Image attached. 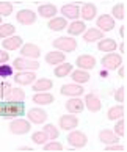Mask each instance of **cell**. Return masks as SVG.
Masks as SVG:
<instances>
[{
	"label": "cell",
	"mask_w": 127,
	"mask_h": 152,
	"mask_svg": "<svg viewBox=\"0 0 127 152\" xmlns=\"http://www.w3.org/2000/svg\"><path fill=\"white\" fill-rule=\"evenodd\" d=\"M25 99V93L20 88H11V91L7 94V100L9 102H24Z\"/></svg>",
	"instance_id": "obj_19"
},
{
	"label": "cell",
	"mask_w": 127,
	"mask_h": 152,
	"mask_svg": "<svg viewBox=\"0 0 127 152\" xmlns=\"http://www.w3.org/2000/svg\"><path fill=\"white\" fill-rule=\"evenodd\" d=\"M31 140H33V143H35V144H46L49 137H47V133L42 130V132H35V133H33Z\"/></svg>",
	"instance_id": "obj_34"
},
{
	"label": "cell",
	"mask_w": 127,
	"mask_h": 152,
	"mask_svg": "<svg viewBox=\"0 0 127 152\" xmlns=\"http://www.w3.org/2000/svg\"><path fill=\"white\" fill-rule=\"evenodd\" d=\"M99 50H102V52H113V50H116L118 44L115 42V39L112 38H104L101 39V42H99Z\"/></svg>",
	"instance_id": "obj_21"
},
{
	"label": "cell",
	"mask_w": 127,
	"mask_h": 152,
	"mask_svg": "<svg viewBox=\"0 0 127 152\" xmlns=\"http://www.w3.org/2000/svg\"><path fill=\"white\" fill-rule=\"evenodd\" d=\"M44 132L47 133L49 140H57L58 138V130L55 126H52V124H46V126H44Z\"/></svg>",
	"instance_id": "obj_36"
},
{
	"label": "cell",
	"mask_w": 127,
	"mask_h": 152,
	"mask_svg": "<svg viewBox=\"0 0 127 152\" xmlns=\"http://www.w3.org/2000/svg\"><path fill=\"white\" fill-rule=\"evenodd\" d=\"M20 149H22V151H31V148H28V146H22Z\"/></svg>",
	"instance_id": "obj_47"
},
{
	"label": "cell",
	"mask_w": 127,
	"mask_h": 152,
	"mask_svg": "<svg viewBox=\"0 0 127 152\" xmlns=\"http://www.w3.org/2000/svg\"><path fill=\"white\" fill-rule=\"evenodd\" d=\"M44 146V151L50 152V151H63V146L57 143V141H52V143H47V144H42Z\"/></svg>",
	"instance_id": "obj_39"
},
{
	"label": "cell",
	"mask_w": 127,
	"mask_h": 152,
	"mask_svg": "<svg viewBox=\"0 0 127 152\" xmlns=\"http://www.w3.org/2000/svg\"><path fill=\"white\" fill-rule=\"evenodd\" d=\"M8 58H9V55H8L7 52H3V50H0V64H2V63H7Z\"/></svg>",
	"instance_id": "obj_44"
},
{
	"label": "cell",
	"mask_w": 127,
	"mask_h": 152,
	"mask_svg": "<svg viewBox=\"0 0 127 152\" xmlns=\"http://www.w3.org/2000/svg\"><path fill=\"white\" fill-rule=\"evenodd\" d=\"M99 140L105 144H113V143H118V137L116 133L112 132V130H101L99 133Z\"/></svg>",
	"instance_id": "obj_23"
},
{
	"label": "cell",
	"mask_w": 127,
	"mask_h": 152,
	"mask_svg": "<svg viewBox=\"0 0 127 152\" xmlns=\"http://www.w3.org/2000/svg\"><path fill=\"white\" fill-rule=\"evenodd\" d=\"M13 13V3L11 2H0V18L2 16H9Z\"/></svg>",
	"instance_id": "obj_35"
},
{
	"label": "cell",
	"mask_w": 127,
	"mask_h": 152,
	"mask_svg": "<svg viewBox=\"0 0 127 152\" xmlns=\"http://www.w3.org/2000/svg\"><path fill=\"white\" fill-rule=\"evenodd\" d=\"M53 47L61 52H74L77 49V41L72 38H57L53 41Z\"/></svg>",
	"instance_id": "obj_2"
},
{
	"label": "cell",
	"mask_w": 127,
	"mask_h": 152,
	"mask_svg": "<svg viewBox=\"0 0 127 152\" xmlns=\"http://www.w3.org/2000/svg\"><path fill=\"white\" fill-rule=\"evenodd\" d=\"M25 113L24 102H0V116L3 118H18Z\"/></svg>",
	"instance_id": "obj_1"
},
{
	"label": "cell",
	"mask_w": 127,
	"mask_h": 152,
	"mask_svg": "<svg viewBox=\"0 0 127 152\" xmlns=\"http://www.w3.org/2000/svg\"><path fill=\"white\" fill-rule=\"evenodd\" d=\"M53 83L52 80H49V78H39L35 85H33V89H35L36 93H41V91H47V89H52Z\"/></svg>",
	"instance_id": "obj_27"
},
{
	"label": "cell",
	"mask_w": 127,
	"mask_h": 152,
	"mask_svg": "<svg viewBox=\"0 0 127 152\" xmlns=\"http://www.w3.org/2000/svg\"><path fill=\"white\" fill-rule=\"evenodd\" d=\"M64 27H68V22H66L64 18H53L49 22V28L53 31H61L64 30Z\"/></svg>",
	"instance_id": "obj_25"
},
{
	"label": "cell",
	"mask_w": 127,
	"mask_h": 152,
	"mask_svg": "<svg viewBox=\"0 0 127 152\" xmlns=\"http://www.w3.org/2000/svg\"><path fill=\"white\" fill-rule=\"evenodd\" d=\"M118 74H119V77H124V67H123V66H119V69H118Z\"/></svg>",
	"instance_id": "obj_46"
},
{
	"label": "cell",
	"mask_w": 127,
	"mask_h": 152,
	"mask_svg": "<svg viewBox=\"0 0 127 152\" xmlns=\"http://www.w3.org/2000/svg\"><path fill=\"white\" fill-rule=\"evenodd\" d=\"M0 24H2V18H0Z\"/></svg>",
	"instance_id": "obj_49"
},
{
	"label": "cell",
	"mask_w": 127,
	"mask_h": 152,
	"mask_svg": "<svg viewBox=\"0 0 127 152\" xmlns=\"http://www.w3.org/2000/svg\"><path fill=\"white\" fill-rule=\"evenodd\" d=\"M11 88H13V86H11L8 82L0 83V97H2V99H3V97H7V94L11 91Z\"/></svg>",
	"instance_id": "obj_40"
},
{
	"label": "cell",
	"mask_w": 127,
	"mask_h": 152,
	"mask_svg": "<svg viewBox=\"0 0 127 152\" xmlns=\"http://www.w3.org/2000/svg\"><path fill=\"white\" fill-rule=\"evenodd\" d=\"M85 28L86 27L82 20H74L72 24L68 27V31H69V35H80V33L85 31Z\"/></svg>",
	"instance_id": "obj_31"
},
{
	"label": "cell",
	"mask_w": 127,
	"mask_h": 152,
	"mask_svg": "<svg viewBox=\"0 0 127 152\" xmlns=\"http://www.w3.org/2000/svg\"><path fill=\"white\" fill-rule=\"evenodd\" d=\"M71 77H72V80L75 82V83H88L90 82V74H88L86 71H83V69H77V71H74L72 74H71Z\"/></svg>",
	"instance_id": "obj_26"
},
{
	"label": "cell",
	"mask_w": 127,
	"mask_h": 152,
	"mask_svg": "<svg viewBox=\"0 0 127 152\" xmlns=\"http://www.w3.org/2000/svg\"><path fill=\"white\" fill-rule=\"evenodd\" d=\"M57 7L55 5H49V3H46V5H39V8H38V13H39V16H42V18H53L55 14H57Z\"/></svg>",
	"instance_id": "obj_20"
},
{
	"label": "cell",
	"mask_w": 127,
	"mask_h": 152,
	"mask_svg": "<svg viewBox=\"0 0 127 152\" xmlns=\"http://www.w3.org/2000/svg\"><path fill=\"white\" fill-rule=\"evenodd\" d=\"M101 77H102V78H105V77H108V71H107V69H104V71H101Z\"/></svg>",
	"instance_id": "obj_45"
},
{
	"label": "cell",
	"mask_w": 127,
	"mask_h": 152,
	"mask_svg": "<svg viewBox=\"0 0 127 152\" xmlns=\"http://www.w3.org/2000/svg\"><path fill=\"white\" fill-rule=\"evenodd\" d=\"M115 99L118 102H124V86H121L116 93H115Z\"/></svg>",
	"instance_id": "obj_43"
},
{
	"label": "cell",
	"mask_w": 127,
	"mask_h": 152,
	"mask_svg": "<svg viewBox=\"0 0 127 152\" xmlns=\"http://www.w3.org/2000/svg\"><path fill=\"white\" fill-rule=\"evenodd\" d=\"M119 35L124 36V27H121V28H119Z\"/></svg>",
	"instance_id": "obj_48"
},
{
	"label": "cell",
	"mask_w": 127,
	"mask_h": 152,
	"mask_svg": "<svg viewBox=\"0 0 127 152\" xmlns=\"http://www.w3.org/2000/svg\"><path fill=\"white\" fill-rule=\"evenodd\" d=\"M20 53L24 55L25 58H28V60H36V58H39L41 50H39V47H38L36 44H25V46H22Z\"/></svg>",
	"instance_id": "obj_10"
},
{
	"label": "cell",
	"mask_w": 127,
	"mask_h": 152,
	"mask_svg": "<svg viewBox=\"0 0 127 152\" xmlns=\"http://www.w3.org/2000/svg\"><path fill=\"white\" fill-rule=\"evenodd\" d=\"M83 39H85V42H94V41H97V39H104V36H102V31L101 30L90 28V30L85 33Z\"/></svg>",
	"instance_id": "obj_29"
},
{
	"label": "cell",
	"mask_w": 127,
	"mask_h": 152,
	"mask_svg": "<svg viewBox=\"0 0 127 152\" xmlns=\"http://www.w3.org/2000/svg\"><path fill=\"white\" fill-rule=\"evenodd\" d=\"M16 19H18V22L22 25H30V24H35L36 14L33 13L31 10H20L19 13L16 14Z\"/></svg>",
	"instance_id": "obj_7"
},
{
	"label": "cell",
	"mask_w": 127,
	"mask_h": 152,
	"mask_svg": "<svg viewBox=\"0 0 127 152\" xmlns=\"http://www.w3.org/2000/svg\"><path fill=\"white\" fill-rule=\"evenodd\" d=\"M46 61L49 64H61L64 61V53L63 52H50L46 55Z\"/></svg>",
	"instance_id": "obj_28"
},
{
	"label": "cell",
	"mask_w": 127,
	"mask_h": 152,
	"mask_svg": "<svg viewBox=\"0 0 127 152\" xmlns=\"http://www.w3.org/2000/svg\"><path fill=\"white\" fill-rule=\"evenodd\" d=\"M85 89L82 88L79 83H68V85H63L61 89H60V93L63 96H74V97H79V96L83 94Z\"/></svg>",
	"instance_id": "obj_8"
},
{
	"label": "cell",
	"mask_w": 127,
	"mask_h": 152,
	"mask_svg": "<svg viewBox=\"0 0 127 152\" xmlns=\"http://www.w3.org/2000/svg\"><path fill=\"white\" fill-rule=\"evenodd\" d=\"M77 66L80 67V69H93V67L96 66V58L91 57V55H82V57L77 58Z\"/></svg>",
	"instance_id": "obj_14"
},
{
	"label": "cell",
	"mask_w": 127,
	"mask_h": 152,
	"mask_svg": "<svg viewBox=\"0 0 127 152\" xmlns=\"http://www.w3.org/2000/svg\"><path fill=\"white\" fill-rule=\"evenodd\" d=\"M61 13L64 14V19H66V18H69V19H77V18L80 16V8L77 7V5L68 3V5H63Z\"/></svg>",
	"instance_id": "obj_17"
},
{
	"label": "cell",
	"mask_w": 127,
	"mask_h": 152,
	"mask_svg": "<svg viewBox=\"0 0 127 152\" xmlns=\"http://www.w3.org/2000/svg\"><path fill=\"white\" fill-rule=\"evenodd\" d=\"M33 102H35V104H39V105L52 104V102H53V96L49 94V93H36L35 96H33Z\"/></svg>",
	"instance_id": "obj_24"
},
{
	"label": "cell",
	"mask_w": 127,
	"mask_h": 152,
	"mask_svg": "<svg viewBox=\"0 0 127 152\" xmlns=\"http://www.w3.org/2000/svg\"><path fill=\"white\" fill-rule=\"evenodd\" d=\"M35 80H36V75L31 71H20L14 75V82L19 83V85H30Z\"/></svg>",
	"instance_id": "obj_9"
},
{
	"label": "cell",
	"mask_w": 127,
	"mask_h": 152,
	"mask_svg": "<svg viewBox=\"0 0 127 152\" xmlns=\"http://www.w3.org/2000/svg\"><path fill=\"white\" fill-rule=\"evenodd\" d=\"M13 75V67L9 64H0V77L5 78V77H11Z\"/></svg>",
	"instance_id": "obj_38"
},
{
	"label": "cell",
	"mask_w": 127,
	"mask_h": 152,
	"mask_svg": "<svg viewBox=\"0 0 127 152\" xmlns=\"http://www.w3.org/2000/svg\"><path fill=\"white\" fill-rule=\"evenodd\" d=\"M115 133L119 135V137H124V119L123 118H119L118 124L115 126Z\"/></svg>",
	"instance_id": "obj_41"
},
{
	"label": "cell",
	"mask_w": 127,
	"mask_h": 152,
	"mask_svg": "<svg viewBox=\"0 0 127 152\" xmlns=\"http://www.w3.org/2000/svg\"><path fill=\"white\" fill-rule=\"evenodd\" d=\"M83 107H85L83 100H80L79 97L69 99L68 102H66V110H68L69 113H72V115H75V113H80V111L83 110Z\"/></svg>",
	"instance_id": "obj_16"
},
{
	"label": "cell",
	"mask_w": 127,
	"mask_h": 152,
	"mask_svg": "<svg viewBox=\"0 0 127 152\" xmlns=\"http://www.w3.org/2000/svg\"><path fill=\"white\" fill-rule=\"evenodd\" d=\"M77 126H79V119L74 115H64L60 118V127L63 130H72Z\"/></svg>",
	"instance_id": "obj_11"
},
{
	"label": "cell",
	"mask_w": 127,
	"mask_h": 152,
	"mask_svg": "<svg viewBox=\"0 0 127 152\" xmlns=\"http://www.w3.org/2000/svg\"><path fill=\"white\" fill-rule=\"evenodd\" d=\"M105 151H124V146L123 144H118V143H113V144H107Z\"/></svg>",
	"instance_id": "obj_42"
},
{
	"label": "cell",
	"mask_w": 127,
	"mask_h": 152,
	"mask_svg": "<svg viewBox=\"0 0 127 152\" xmlns=\"http://www.w3.org/2000/svg\"><path fill=\"white\" fill-rule=\"evenodd\" d=\"M71 71H72V64H69V63L58 64L57 67H55V75L57 77H66Z\"/></svg>",
	"instance_id": "obj_33"
},
{
	"label": "cell",
	"mask_w": 127,
	"mask_h": 152,
	"mask_svg": "<svg viewBox=\"0 0 127 152\" xmlns=\"http://www.w3.org/2000/svg\"><path fill=\"white\" fill-rule=\"evenodd\" d=\"M14 31H16V27L13 24H2L0 25V39L13 36Z\"/></svg>",
	"instance_id": "obj_32"
},
{
	"label": "cell",
	"mask_w": 127,
	"mask_h": 152,
	"mask_svg": "<svg viewBox=\"0 0 127 152\" xmlns=\"http://www.w3.org/2000/svg\"><path fill=\"white\" fill-rule=\"evenodd\" d=\"M124 116V107L123 105H116V107H112L107 113V118L110 121H115V119H119V118Z\"/></svg>",
	"instance_id": "obj_30"
},
{
	"label": "cell",
	"mask_w": 127,
	"mask_h": 152,
	"mask_svg": "<svg viewBox=\"0 0 127 152\" xmlns=\"http://www.w3.org/2000/svg\"><path fill=\"white\" fill-rule=\"evenodd\" d=\"M97 27L101 28V31H110L115 28V19L108 14H102L97 19Z\"/></svg>",
	"instance_id": "obj_13"
},
{
	"label": "cell",
	"mask_w": 127,
	"mask_h": 152,
	"mask_svg": "<svg viewBox=\"0 0 127 152\" xmlns=\"http://www.w3.org/2000/svg\"><path fill=\"white\" fill-rule=\"evenodd\" d=\"M28 119L31 121V122H36V124H41V122H44L47 119V113L44 110H41V108H31V110H28Z\"/></svg>",
	"instance_id": "obj_15"
},
{
	"label": "cell",
	"mask_w": 127,
	"mask_h": 152,
	"mask_svg": "<svg viewBox=\"0 0 127 152\" xmlns=\"http://www.w3.org/2000/svg\"><path fill=\"white\" fill-rule=\"evenodd\" d=\"M30 129H31L30 122L25 119H14L9 124V132L14 135H25L30 132Z\"/></svg>",
	"instance_id": "obj_4"
},
{
	"label": "cell",
	"mask_w": 127,
	"mask_h": 152,
	"mask_svg": "<svg viewBox=\"0 0 127 152\" xmlns=\"http://www.w3.org/2000/svg\"><path fill=\"white\" fill-rule=\"evenodd\" d=\"M22 46V38L20 36H9L7 39H3V47L7 50H14Z\"/></svg>",
	"instance_id": "obj_22"
},
{
	"label": "cell",
	"mask_w": 127,
	"mask_h": 152,
	"mask_svg": "<svg viewBox=\"0 0 127 152\" xmlns=\"http://www.w3.org/2000/svg\"><path fill=\"white\" fill-rule=\"evenodd\" d=\"M83 104L86 105V108L90 111H99L102 108V102H101V99H99L96 94H86Z\"/></svg>",
	"instance_id": "obj_12"
},
{
	"label": "cell",
	"mask_w": 127,
	"mask_h": 152,
	"mask_svg": "<svg viewBox=\"0 0 127 152\" xmlns=\"http://www.w3.org/2000/svg\"><path fill=\"white\" fill-rule=\"evenodd\" d=\"M14 67L19 71H35L39 67V63L36 60H28V58H16L14 60Z\"/></svg>",
	"instance_id": "obj_6"
},
{
	"label": "cell",
	"mask_w": 127,
	"mask_h": 152,
	"mask_svg": "<svg viewBox=\"0 0 127 152\" xmlns=\"http://www.w3.org/2000/svg\"><path fill=\"white\" fill-rule=\"evenodd\" d=\"M113 14H115V19H124V3H118L113 7Z\"/></svg>",
	"instance_id": "obj_37"
},
{
	"label": "cell",
	"mask_w": 127,
	"mask_h": 152,
	"mask_svg": "<svg viewBox=\"0 0 127 152\" xmlns=\"http://www.w3.org/2000/svg\"><path fill=\"white\" fill-rule=\"evenodd\" d=\"M123 64V57L118 53H108L102 58V66L107 71H115Z\"/></svg>",
	"instance_id": "obj_3"
},
{
	"label": "cell",
	"mask_w": 127,
	"mask_h": 152,
	"mask_svg": "<svg viewBox=\"0 0 127 152\" xmlns=\"http://www.w3.org/2000/svg\"><path fill=\"white\" fill-rule=\"evenodd\" d=\"M80 16L85 20H93L96 18V7L93 3H85L83 7L80 8Z\"/></svg>",
	"instance_id": "obj_18"
},
{
	"label": "cell",
	"mask_w": 127,
	"mask_h": 152,
	"mask_svg": "<svg viewBox=\"0 0 127 152\" xmlns=\"http://www.w3.org/2000/svg\"><path fill=\"white\" fill-rule=\"evenodd\" d=\"M68 141L69 144L72 146V148H85L86 143H88V138H86V135L83 132H79V130H75V132H71L69 133V137H68Z\"/></svg>",
	"instance_id": "obj_5"
}]
</instances>
